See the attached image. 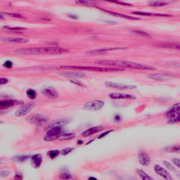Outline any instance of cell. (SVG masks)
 <instances>
[{
	"label": "cell",
	"mask_w": 180,
	"mask_h": 180,
	"mask_svg": "<svg viewBox=\"0 0 180 180\" xmlns=\"http://www.w3.org/2000/svg\"><path fill=\"white\" fill-rule=\"evenodd\" d=\"M95 62L97 64L122 68H126L136 69L152 71L156 69V68L155 67L124 61L98 60L95 61Z\"/></svg>",
	"instance_id": "1"
},
{
	"label": "cell",
	"mask_w": 180,
	"mask_h": 180,
	"mask_svg": "<svg viewBox=\"0 0 180 180\" xmlns=\"http://www.w3.org/2000/svg\"><path fill=\"white\" fill-rule=\"evenodd\" d=\"M67 52L66 49L60 47H43L19 49L16 51L15 53L24 55H56Z\"/></svg>",
	"instance_id": "2"
},
{
	"label": "cell",
	"mask_w": 180,
	"mask_h": 180,
	"mask_svg": "<svg viewBox=\"0 0 180 180\" xmlns=\"http://www.w3.org/2000/svg\"><path fill=\"white\" fill-rule=\"evenodd\" d=\"M61 68L66 69L79 70L94 71L97 72H115L123 71L124 68H119L101 67L89 66H63Z\"/></svg>",
	"instance_id": "3"
},
{
	"label": "cell",
	"mask_w": 180,
	"mask_h": 180,
	"mask_svg": "<svg viewBox=\"0 0 180 180\" xmlns=\"http://www.w3.org/2000/svg\"><path fill=\"white\" fill-rule=\"evenodd\" d=\"M165 116L168 123L171 124H175L179 122L180 103H177L173 106L166 113Z\"/></svg>",
	"instance_id": "4"
},
{
	"label": "cell",
	"mask_w": 180,
	"mask_h": 180,
	"mask_svg": "<svg viewBox=\"0 0 180 180\" xmlns=\"http://www.w3.org/2000/svg\"><path fill=\"white\" fill-rule=\"evenodd\" d=\"M48 120L45 115L41 114H34L29 116L27 118V121L29 123L37 126L44 125Z\"/></svg>",
	"instance_id": "5"
},
{
	"label": "cell",
	"mask_w": 180,
	"mask_h": 180,
	"mask_svg": "<svg viewBox=\"0 0 180 180\" xmlns=\"http://www.w3.org/2000/svg\"><path fill=\"white\" fill-rule=\"evenodd\" d=\"M104 104L103 101L100 100H93L87 102L83 108L89 111H98L101 109Z\"/></svg>",
	"instance_id": "6"
},
{
	"label": "cell",
	"mask_w": 180,
	"mask_h": 180,
	"mask_svg": "<svg viewBox=\"0 0 180 180\" xmlns=\"http://www.w3.org/2000/svg\"><path fill=\"white\" fill-rule=\"evenodd\" d=\"M34 105L33 103H28L18 109L15 113V116L17 117H22L26 116L31 112L33 108Z\"/></svg>",
	"instance_id": "7"
},
{
	"label": "cell",
	"mask_w": 180,
	"mask_h": 180,
	"mask_svg": "<svg viewBox=\"0 0 180 180\" xmlns=\"http://www.w3.org/2000/svg\"><path fill=\"white\" fill-rule=\"evenodd\" d=\"M23 101L16 100H3L0 102L1 109H6L14 106L21 105L24 104Z\"/></svg>",
	"instance_id": "8"
},
{
	"label": "cell",
	"mask_w": 180,
	"mask_h": 180,
	"mask_svg": "<svg viewBox=\"0 0 180 180\" xmlns=\"http://www.w3.org/2000/svg\"><path fill=\"white\" fill-rule=\"evenodd\" d=\"M154 170L159 175L161 176L162 178L167 180H172V177L169 173L162 166L157 164H156L154 166Z\"/></svg>",
	"instance_id": "9"
},
{
	"label": "cell",
	"mask_w": 180,
	"mask_h": 180,
	"mask_svg": "<svg viewBox=\"0 0 180 180\" xmlns=\"http://www.w3.org/2000/svg\"><path fill=\"white\" fill-rule=\"evenodd\" d=\"M108 97L111 99L120 100V99H128L135 100L136 97L133 95L120 93H112L108 95Z\"/></svg>",
	"instance_id": "10"
},
{
	"label": "cell",
	"mask_w": 180,
	"mask_h": 180,
	"mask_svg": "<svg viewBox=\"0 0 180 180\" xmlns=\"http://www.w3.org/2000/svg\"><path fill=\"white\" fill-rule=\"evenodd\" d=\"M105 85L109 87L122 90L133 89L136 88L135 86L125 85L108 82H105Z\"/></svg>",
	"instance_id": "11"
},
{
	"label": "cell",
	"mask_w": 180,
	"mask_h": 180,
	"mask_svg": "<svg viewBox=\"0 0 180 180\" xmlns=\"http://www.w3.org/2000/svg\"><path fill=\"white\" fill-rule=\"evenodd\" d=\"M43 94L47 98L51 99H57L58 97V94L56 90L53 88L48 87L43 90Z\"/></svg>",
	"instance_id": "12"
},
{
	"label": "cell",
	"mask_w": 180,
	"mask_h": 180,
	"mask_svg": "<svg viewBox=\"0 0 180 180\" xmlns=\"http://www.w3.org/2000/svg\"><path fill=\"white\" fill-rule=\"evenodd\" d=\"M104 129V127L101 126L94 127L85 131L81 134V135L82 136L84 137L90 136L94 134L99 132L103 130Z\"/></svg>",
	"instance_id": "13"
},
{
	"label": "cell",
	"mask_w": 180,
	"mask_h": 180,
	"mask_svg": "<svg viewBox=\"0 0 180 180\" xmlns=\"http://www.w3.org/2000/svg\"><path fill=\"white\" fill-rule=\"evenodd\" d=\"M70 122V120L67 119H59L53 120L49 124V127L51 128L55 127H62L66 125Z\"/></svg>",
	"instance_id": "14"
},
{
	"label": "cell",
	"mask_w": 180,
	"mask_h": 180,
	"mask_svg": "<svg viewBox=\"0 0 180 180\" xmlns=\"http://www.w3.org/2000/svg\"><path fill=\"white\" fill-rule=\"evenodd\" d=\"M31 162L33 167L36 168H38L41 165L42 157L40 154L34 155L31 157Z\"/></svg>",
	"instance_id": "15"
},
{
	"label": "cell",
	"mask_w": 180,
	"mask_h": 180,
	"mask_svg": "<svg viewBox=\"0 0 180 180\" xmlns=\"http://www.w3.org/2000/svg\"><path fill=\"white\" fill-rule=\"evenodd\" d=\"M99 9H101L104 12L109 13V14L113 15L114 16L118 17L123 18L127 19H128L133 20H137L141 19V18H139L133 17L117 13V12H113V11H108V10H106L105 9H101V8H100Z\"/></svg>",
	"instance_id": "16"
},
{
	"label": "cell",
	"mask_w": 180,
	"mask_h": 180,
	"mask_svg": "<svg viewBox=\"0 0 180 180\" xmlns=\"http://www.w3.org/2000/svg\"><path fill=\"white\" fill-rule=\"evenodd\" d=\"M139 161L140 164L143 166H147L150 164L151 159L150 157L145 153H141L139 155Z\"/></svg>",
	"instance_id": "17"
},
{
	"label": "cell",
	"mask_w": 180,
	"mask_h": 180,
	"mask_svg": "<svg viewBox=\"0 0 180 180\" xmlns=\"http://www.w3.org/2000/svg\"><path fill=\"white\" fill-rule=\"evenodd\" d=\"M157 47L164 48H170L174 49H180L179 45L171 43H161L156 45Z\"/></svg>",
	"instance_id": "18"
},
{
	"label": "cell",
	"mask_w": 180,
	"mask_h": 180,
	"mask_svg": "<svg viewBox=\"0 0 180 180\" xmlns=\"http://www.w3.org/2000/svg\"><path fill=\"white\" fill-rule=\"evenodd\" d=\"M62 74L64 76L72 78H83L86 76L85 74L81 72H67Z\"/></svg>",
	"instance_id": "19"
},
{
	"label": "cell",
	"mask_w": 180,
	"mask_h": 180,
	"mask_svg": "<svg viewBox=\"0 0 180 180\" xmlns=\"http://www.w3.org/2000/svg\"><path fill=\"white\" fill-rule=\"evenodd\" d=\"M124 48H113L109 49H101L93 50V51H89L88 52H87V54H89V55H95V54H101V53H105V52H107L110 51H112V50L119 49H124Z\"/></svg>",
	"instance_id": "20"
},
{
	"label": "cell",
	"mask_w": 180,
	"mask_h": 180,
	"mask_svg": "<svg viewBox=\"0 0 180 180\" xmlns=\"http://www.w3.org/2000/svg\"><path fill=\"white\" fill-rule=\"evenodd\" d=\"M64 129L62 127H55L52 128L47 133V134L52 136L59 135L63 132Z\"/></svg>",
	"instance_id": "21"
},
{
	"label": "cell",
	"mask_w": 180,
	"mask_h": 180,
	"mask_svg": "<svg viewBox=\"0 0 180 180\" xmlns=\"http://www.w3.org/2000/svg\"><path fill=\"white\" fill-rule=\"evenodd\" d=\"M3 41L9 42H15L19 43H27L29 42L28 39L21 38H11L3 39Z\"/></svg>",
	"instance_id": "22"
},
{
	"label": "cell",
	"mask_w": 180,
	"mask_h": 180,
	"mask_svg": "<svg viewBox=\"0 0 180 180\" xmlns=\"http://www.w3.org/2000/svg\"><path fill=\"white\" fill-rule=\"evenodd\" d=\"M136 172L137 173L138 175L143 180H154V179L153 178L151 177L149 175L146 173V172H145L142 169H136Z\"/></svg>",
	"instance_id": "23"
},
{
	"label": "cell",
	"mask_w": 180,
	"mask_h": 180,
	"mask_svg": "<svg viewBox=\"0 0 180 180\" xmlns=\"http://www.w3.org/2000/svg\"><path fill=\"white\" fill-rule=\"evenodd\" d=\"M75 136L76 135L74 133H69L59 136L58 139L59 141H67L74 139Z\"/></svg>",
	"instance_id": "24"
},
{
	"label": "cell",
	"mask_w": 180,
	"mask_h": 180,
	"mask_svg": "<svg viewBox=\"0 0 180 180\" xmlns=\"http://www.w3.org/2000/svg\"><path fill=\"white\" fill-rule=\"evenodd\" d=\"M132 13H133V14H137V15L148 16H155L167 17V14H158V13H146V12H132Z\"/></svg>",
	"instance_id": "25"
},
{
	"label": "cell",
	"mask_w": 180,
	"mask_h": 180,
	"mask_svg": "<svg viewBox=\"0 0 180 180\" xmlns=\"http://www.w3.org/2000/svg\"><path fill=\"white\" fill-rule=\"evenodd\" d=\"M166 76L161 74H155L151 75L148 76V77L150 79L158 81H163L166 78Z\"/></svg>",
	"instance_id": "26"
},
{
	"label": "cell",
	"mask_w": 180,
	"mask_h": 180,
	"mask_svg": "<svg viewBox=\"0 0 180 180\" xmlns=\"http://www.w3.org/2000/svg\"><path fill=\"white\" fill-rule=\"evenodd\" d=\"M59 178L63 180H67L72 178V176L68 171L65 170L63 171L59 175Z\"/></svg>",
	"instance_id": "27"
},
{
	"label": "cell",
	"mask_w": 180,
	"mask_h": 180,
	"mask_svg": "<svg viewBox=\"0 0 180 180\" xmlns=\"http://www.w3.org/2000/svg\"><path fill=\"white\" fill-rule=\"evenodd\" d=\"M26 94L28 98L31 100H33L36 98L37 96L36 92L32 89H28L26 91Z\"/></svg>",
	"instance_id": "28"
},
{
	"label": "cell",
	"mask_w": 180,
	"mask_h": 180,
	"mask_svg": "<svg viewBox=\"0 0 180 180\" xmlns=\"http://www.w3.org/2000/svg\"><path fill=\"white\" fill-rule=\"evenodd\" d=\"M133 32L137 34L148 38H151L152 37L149 34L144 31L139 30H133Z\"/></svg>",
	"instance_id": "29"
},
{
	"label": "cell",
	"mask_w": 180,
	"mask_h": 180,
	"mask_svg": "<svg viewBox=\"0 0 180 180\" xmlns=\"http://www.w3.org/2000/svg\"><path fill=\"white\" fill-rule=\"evenodd\" d=\"M60 152L57 150L50 151L47 153V155L51 159H53L59 155Z\"/></svg>",
	"instance_id": "30"
},
{
	"label": "cell",
	"mask_w": 180,
	"mask_h": 180,
	"mask_svg": "<svg viewBox=\"0 0 180 180\" xmlns=\"http://www.w3.org/2000/svg\"><path fill=\"white\" fill-rule=\"evenodd\" d=\"M168 4V3L164 2H150L148 4V5L152 7H163V6H166Z\"/></svg>",
	"instance_id": "31"
},
{
	"label": "cell",
	"mask_w": 180,
	"mask_h": 180,
	"mask_svg": "<svg viewBox=\"0 0 180 180\" xmlns=\"http://www.w3.org/2000/svg\"><path fill=\"white\" fill-rule=\"evenodd\" d=\"M59 135L57 136H52V135H49L47 134L44 137V141L49 142V141H52L58 139Z\"/></svg>",
	"instance_id": "32"
},
{
	"label": "cell",
	"mask_w": 180,
	"mask_h": 180,
	"mask_svg": "<svg viewBox=\"0 0 180 180\" xmlns=\"http://www.w3.org/2000/svg\"><path fill=\"white\" fill-rule=\"evenodd\" d=\"M98 2L94 1H76V3L78 4H96Z\"/></svg>",
	"instance_id": "33"
},
{
	"label": "cell",
	"mask_w": 180,
	"mask_h": 180,
	"mask_svg": "<svg viewBox=\"0 0 180 180\" xmlns=\"http://www.w3.org/2000/svg\"><path fill=\"white\" fill-rule=\"evenodd\" d=\"M29 156H18L14 157V160L18 162H23L27 161L30 157Z\"/></svg>",
	"instance_id": "34"
},
{
	"label": "cell",
	"mask_w": 180,
	"mask_h": 180,
	"mask_svg": "<svg viewBox=\"0 0 180 180\" xmlns=\"http://www.w3.org/2000/svg\"><path fill=\"white\" fill-rule=\"evenodd\" d=\"M7 15L9 16L12 17L17 18H24V17L21 14H18V13H5Z\"/></svg>",
	"instance_id": "35"
},
{
	"label": "cell",
	"mask_w": 180,
	"mask_h": 180,
	"mask_svg": "<svg viewBox=\"0 0 180 180\" xmlns=\"http://www.w3.org/2000/svg\"><path fill=\"white\" fill-rule=\"evenodd\" d=\"M74 149V148H66L62 151L61 153L63 155H67L73 151Z\"/></svg>",
	"instance_id": "36"
},
{
	"label": "cell",
	"mask_w": 180,
	"mask_h": 180,
	"mask_svg": "<svg viewBox=\"0 0 180 180\" xmlns=\"http://www.w3.org/2000/svg\"><path fill=\"white\" fill-rule=\"evenodd\" d=\"M166 149L169 150V151L172 152L179 153L180 152V146H174L169 148H166Z\"/></svg>",
	"instance_id": "37"
},
{
	"label": "cell",
	"mask_w": 180,
	"mask_h": 180,
	"mask_svg": "<svg viewBox=\"0 0 180 180\" xmlns=\"http://www.w3.org/2000/svg\"><path fill=\"white\" fill-rule=\"evenodd\" d=\"M163 164H164L165 166H166L167 168H168V169H170L172 171H175V169L174 167L170 163L166 161H163Z\"/></svg>",
	"instance_id": "38"
},
{
	"label": "cell",
	"mask_w": 180,
	"mask_h": 180,
	"mask_svg": "<svg viewBox=\"0 0 180 180\" xmlns=\"http://www.w3.org/2000/svg\"><path fill=\"white\" fill-rule=\"evenodd\" d=\"M172 163H173L175 165H176L179 168H180V165L179 159L173 158L172 160Z\"/></svg>",
	"instance_id": "39"
},
{
	"label": "cell",
	"mask_w": 180,
	"mask_h": 180,
	"mask_svg": "<svg viewBox=\"0 0 180 180\" xmlns=\"http://www.w3.org/2000/svg\"><path fill=\"white\" fill-rule=\"evenodd\" d=\"M113 131V130H110L108 131H106L104 132V133H102V134H101L98 137V139H100L102 138L105 136L106 135L108 134L109 133Z\"/></svg>",
	"instance_id": "40"
},
{
	"label": "cell",
	"mask_w": 180,
	"mask_h": 180,
	"mask_svg": "<svg viewBox=\"0 0 180 180\" xmlns=\"http://www.w3.org/2000/svg\"><path fill=\"white\" fill-rule=\"evenodd\" d=\"M4 65L6 67L9 68L12 67V63L11 61H6V62H5Z\"/></svg>",
	"instance_id": "41"
},
{
	"label": "cell",
	"mask_w": 180,
	"mask_h": 180,
	"mask_svg": "<svg viewBox=\"0 0 180 180\" xmlns=\"http://www.w3.org/2000/svg\"><path fill=\"white\" fill-rule=\"evenodd\" d=\"M110 2H112L115 3L119 4L124 5V6H132V5L131 4L126 3H124L121 2H119V1H110Z\"/></svg>",
	"instance_id": "42"
},
{
	"label": "cell",
	"mask_w": 180,
	"mask_h": 180,
	"mask_svg": "<svg viewBox=\"0 0 180 180\" xmlns=\"http://www.w3.org/2000/svg\"><path fill=\"white\" fill-rule=\"evenodd\" d=\"M8 80L7 78H1V84H6L8 82Z\"/></svg>",
	"instance_id": "43"
},
{
	"label": "cell",
	"mask_w": 180,
	"mask_h": 180,
	"mask_svg": "<svg viewBox=\"0 0 180 180\" xmlns=\"http://www.w3.org/2000/svg\"><path fill=\"white\" fill-rule=\"evenodd\" d=\"M114 119L115 121L116 122H119L121 120V117L120 115L118 114L114 116Z\"/></svg>",
	"instance_id": "44"
},
{
	"label": "cell",
	"mask_w": 180,
	"mask_h": 180,
	"mask_svg": "<svg viewBox=\"0 0 180 180\" xmlns=\"http://www.w3.org/2000/svg\"><path fill=\"white\" fill-rule=\"evenodd\" d=\"M104 22L108 24H114L117 23V22L114 21H103Z\"/></svg>",
	"instance_id": "45"
},
{
	"label": "cell",
	"mask_w": 180,
	"mask_h": 180,
	"mask_svg": "<svg viewBox=\"0 0 180 180\" xmlns=\"http://www.w3.org/2000/svg\"><path fill=\"white\" fill-rule=\"evenodd\" d=\"M14 179L15 180H22L23 179V177L21 175L17 174L14 177Z\"/></svg>",
	"instance_id": "46"
},
{
	"label": "cell",
	"mask_w": 180,
	"mask_h": 180,
	"mask_svg": "<svg viewBox=\"0 0 180 180\" xmlns=\"http://www.w3.org/2000/svg\"><path fill=\"white\" fill-rule=\"evenodd\" d=\"M70 82H71L77 85L80 86H83V85L82 84H81L80 82H78L75 81H74L72 80L70 81Z\"/></svg>",
	"instance_id": "47"
},
{
	"label": "cell",
	"mask_w": 180,
	"mask_h": 180,
	"mask_svg": "<svg viewBox=\"0 0 180 180\" xmlns=\"http://www.w3.org/2000/svg\"><path fill=\"white\" fill-rule=\"evenodd\" d=\"M9 174V172L7 171H3V172H1V175H3V176L6 177L7 176H8V174Z\"/></svg>",
	"instance_id": "48"
},
{
	"label": "cell",
	"mask_w": 180,
	"mask_h": 180,
	"mask_svg": "<svg viewBox=\"0 0 180 180\" xmlns=\"http://www.w3.org/2000/svg\"><path fill=\"white\" fill-rule=\"evenodd\" d=\"M9 29H11V30H23L24 29L23 28H9Z\"/></svg>",
	"instance_id": "49"
},
{
	"label": "cell",
	"mask_w": 180,
	"mask_h": 180,
	"mask_svg": "<svg viewBox=\"0 0 180 180\" xmlns=\"http://www.w3.org/2000/svg\"><path fill=\"white\" fill-rule=\"evenodd\" d=\"M69 17L72 18L74 19H77V17L75 15H70L69 16Z\"/></svg>",
	"instance_id": "50"
},
{
	"label": "cell",
	"mask_w": 180,
	"mask_h": 180,
	"mask_svg": "<svg viewBox=\"0 0 180 180\" xmlns=\"http://www.w3.org/2000/svg\"><path fill=\"white\" fill-rule=\"evenodd\" d=\"M83 141H82V140H79V141H77V144H78V145H82V144H83Z\"/></svg>",
	"instance_id": "51"
},
{
	"label": "cell",
	"mask_w": 180,
	"mask_h": 180,
	"mask_svg": "<svg viewBox=\"0 0 180 180\" xmlns=\"http://www.w3.org/2000/svg\"><path fill=\"white\" fill-rule=\"evenodd\" d=\"M89 179L90 180H97V179H96V178L93 177H90L89 178Z\"/></svg>",
	"instance_id": "52"
},
{
	"label": "cell",
	"mask_w": 180,
	"mask_h": 180,
	"mask_svg": "<svg viewBox=\"0 0 180 180\" xmlns=\"http://www.w3.org/2000/svg\"><path fill=\"white\" fill-rule=\"evenodd\" d=\"M94 141V139H92L91 140V141H89V142L87 143L86 145H88V144H91V143H92V142H93Z\"/></svg>",
	"instance_id": "53"
}]
</instances>
